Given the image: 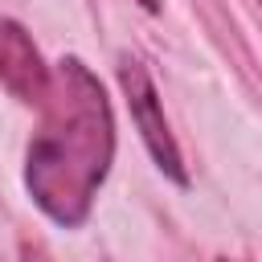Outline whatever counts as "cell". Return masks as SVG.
Segmentation results:
<instances>
[{"mask_svg":"<svg viewBox=\"0 0 262 262\" xmlns=\"http://www.w3.org/2000/svg\"><path fill=\"white\" fill-rule=\"evenodd\" d=\"M41 127L29 143L25 184L33 201L66 229L82 225L115 156V119L102 82L78 61H57Z\"/></svg>","mask_w":262,"mask_h":262,"instance_id":"obj_1","label":"cell"},{"mask_svg":"<svg viewBox=\"0 0 262 262\" xmlns=\"http://www.w3.org/2000/svg\"><path fill=\"white\" fill-rule=\"evenodd\" d=\"M119 86H123V98L131 106V119L156 160L160 172H168L176 184H188V172H184V160H180V147L168 131V119H164V106H160V94H156V82L151 74L143 70L139 57H119Z\"/></svg>","mask_w":262,"mask_h":262,"instance_id":"obj_2","label":"cell"},{"mask_svg":"<svg viewBox=\"0 0 262 262\" xmlns=\"http://www.w3.org/2000/svg\"><path fill=\"white\" fill-rule=\"evenodd\" d=\"M53 70L41 61V49L16 20H0V82L20 102H45Z\"/></svg>","mask_w":262,"mask_h":262,"instance_id":"obj_3","label":"cell"},{"mask_svg":"<svg viewBox=\"0 0 262 262\" xmlns=\"http://www.w3.org/2000/svg\"><path fill=\"white\" fill-rule=\"evenodd\" d=\"M20 254H25V262H49V258H45V254H41V250H37V246H25V250H20Z\"/></svg>","mask_w":262,"mask_h":262,"instance_id":"obj_4","label":"cell"},{"mask_svg":"<svg viewBox=\"0 0 262 262\" xmlns=\"http://www.w3.org/2000/svg\"><path fill=\"white\" fill-rule=\"evenodd\" d=\"M139 4H143L147 12H160V0H139Z\"/></svg>","mask_w":262,"mask_h":262,"instance_id":"obj_5","label":"cell"}]
</instances>
